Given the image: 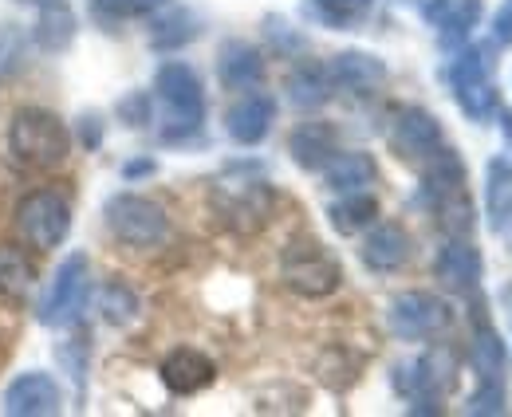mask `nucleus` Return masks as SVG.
Here are the masks:
<instances>
[{"instance_id": "nucleus-13", "label": "nucleus", "mask_w": 512, "mask_h": 417, "mask_svg": "<svg viewBox=\"0 0 512 417\" xmlns=\"http://www.w3.org/2000/svg\"><path fill=\"white\" fill-rule=\"evenodd\" d=\"M272 119H276V99L264 95V91H249V95H241V99L229 107L225 130H229V138H233L237 146H256V142L268 138Z\"/></svg>"}, {"instance_id": "nucleus-34", "label": "nucleus", "mask_w": 512, "mask_h": 417, "mask_svg": "<svg viewBox=\"0 0 512 417\" xmlns=\"http://www.w3.org/2000/svg\"><path fill=\"white\" fill-rule=\"evenodd\" d=\"M146 170H154L150 162H134V166H127V174H146Z\"/></svg>"}, {"instance_id": "nucleus-8", "label": "nucleus", "mask_w": 512, "mask_h": 417, "mask_svg": "<svg viewBox=\"0 0 512 417\" xmlns=\"http://www.w3.org/2000/svg\"><path fill=\"white\" fill-rule=\"evenodd\" d=\"M83 299H87V256L75 252L56 268V276L48 284V296L40 303V323L44 327H64L79 315Z\"/></svg>"}, {"instance_id": "nucleus-1", "label": "nucleus", "mask_w": 512, "mask_h": 417, "mask_svg": "<svg viewBox=\"0 0 512 417\" xmlns=\"http://www.w3.org/2000/svg\"><path fill=\"white\" fill-rule=\"evenodd\" d=\"M8 150L28 170H56L71 154V134L60 115L44 107H24L12 115L8 126Z\"/></svg>"}, {"instance_id": "nucleus-29", "label": "nucleus", "mask_w": 512, "mask_h": 417, "mask_svg": "<svg viewBox=\"0 0 512 417\" xmlns=\"http://www.w3.org/2000/svg\"><path fill=\"white\" fill-rule=\"evenodd\" d=\"M99 311H103V319L111 327H127V323H134V315H138V296L130 288H123V284H111L99 296Z\"/></svg>"}, {"instance_id": "nucleus-23", "label": "nucleus", "mask_w": 512, "mask_h": 417, "mask_svg": "<svg viewBox=\"0 0 512 417\" xmlns=\"http://www.w3.org/2000/svg\"><path fill=\"white\" fill-rule=\"evenodd\" d=\"M331 95H335V83H331L327 63H300V67L288 75V99H292L300 111H316Z\"/></svg>"}, {"instance_id": "nucleus-22", "label": "nucleus", "mask_w": 512, "mask_h": 417, "mask_svg": "<svg viewBox=\"0 0 512 417\" xmlns=\"http://www.w3.org/2000/svg\"><path fill=\"white\" fill-rule=\"evenodd\" d=\"M469 366L477 374V382H501L505 386V374H509V355H505V343L493 327H477L473 343H469Z\"/></svg>"}, {"instance_id": "nucleus-16", "label": "nucleus", "mask_w": 512, "mask_h": 417, "mask_svg": "<svg viewBox=\"0 0 512 417\" xmlns=\"http://www.w3.org/2000/svg\"><path fill=\"white\" fill-rule=\"evenodd\" d=\"M426 20L438 28L442 44L457 48L481 20V0H426Z\"/></svg>"}, {"instance_id": "nucleus-28", "label": "nucleus", "mask_w": 512, "mask_h": 417, "mask_svg": "<svg viewBox=\"0 0 512 417\" xmlns=\"http://www.w3.org/2000/svg\"><path fill=\"white\" fill-rule=\"evenodd\" d=\"M371 0H308V16H316L327 28H351Z\"/></svg>"}, {"instance_id": "nucleus-14", "label": "nucleus", "mask_w": 512, "mask_h": 417, "mask_svg": "<svg viewBox=\"0 0 512 417\" xmlns=\"http://www.w3.org/2000/svg\"><path fill=\"white\" fill-rule=\"evenodd\" d=\"M213 378H217L213 358L193 351V347H178L174 355H166V362H162V382H166V390H170V394H182V398L205 390Z\"/></svg>"}, {"instance_id": "nucleus-21", "label": "nucleus", "mask_w": 512, "mask_h": 417, "mask_svg": "<svg viewBox=\"0 0 512 417\" xmlns=\"http://www.w3.org/2000/svg\"><path fill=\"white\" fill-rule=\"evenodd\" d=\"M485 209H489V229L505 233L512 221V162L493 158L485 166Z\"/></svg>"}, {"instance_id": "nucleus-31", "label": "nucleus", "mask_w": 512, "mask_h": 417, "mask_svg": "<svg viewBox=\"0 0 512 417\" xmlns=\"http://www.w3.org/2000/svg\"><path fill=\"white\" fill-rule=\"evenodd\" d=\"M20 56H24V36L12 24H4L0 28V75H12L20 67Z\"/></svg>"}, {"instance_id": "nucleus-33", "label": "nucleus", "mask_w": 512, "mask_h": 417, "mask_svg": "<svg viewBox=\"0 0 512 417\" xmlns=\"http://www.w3.org/2000/svg\"><path fill=\"white\" fill-rule=\"evenodd\" d=\"M170 0H115V12H127V16H154L158 8H166Z\"/></svg>"}, {"instance_id": "nucleus-6", "label": "nucleus", "mask_w": 512, "mask_h": 417, "mask_svg": "<svg viewBox=\"0 0 512 417\" xmlns=\"http://www.w3.org/2000/svg\"><path fill=\"white\" fill-rule=\"evenodd\" d=\"M67 229H71V205L60 189H36L16 205V233L40 252L64 244Z\"/></svg>"}, {"instance_id": "nucleus-20", "label": "nucleus", "mask_w": 512, "mask_h": 417, "mask_svg": "<svg viewBox=\"0 0 512 417\" xmlns=\"http://www.w3.org/2000/svg\"><path fill=\"white\" fill-rule=\"evenodd\" d=\"M379 178V166L371 154H359V150H347V154H335L327 166H323V181L327 189L335 193H359L367 185H375Z\"/></svg>"}, {"instance_id": "nucleus-12", "label": "nucleus", "mask_w": 512, "mask_h": 417, "mask_svg": "<svg viewBox=\"0 0 512 417\" xmlns=\"http://www.w3.org/2000/svg\"><path fill=\"white\" fill-rule=\"evenodd\" d=\"M481 272H485V260H481L477 244L465 237H449V244H442L438 260H434L438 284L453 296H469L481 284Z\"/></svg>"}, {"instance_id": "nucleus-7", "label": "nucleus", "mask_w": 512, "mask_h": 417, "mask_svg": "<svg viewBox=\"0 0 512 417\" xmlns=\"http://www.w3.org/2000/svg\"><path fill=\"white\" fill-rule=\"evenodd\" d=\"M386 323H390V331L398 339L418 343V339L442 335L449 323H453V311H449L446 299L430 296V292H402V296H394V303H390Z\"/></svg>"}, {"instance_id": "nucleus-17", "label": "nucleus", "mask_w": 512, "mask_h": 417, "mask_svg": "<svg viewBox=\"0 0 512 417\" xmlns=\"http://www.w3.org/2000/svg\"><path fill=\"white\" fill-rule=\"evenodd\" d=\"M331 71V83L343 87V91H355V95H371L375 87H383L386 79V63L371 52H339L335 60L327 63Z\"/></svg>"}, {"instance_id": "nucleus-4", "label": "nucleus", "mask_w": 512, "mask_h": 417, "mask_svg": "<svg viewBox=\"0 0 512 417\" xmlns=\"http://www.w3.org/2000/svg\"><path fill=\"white\" fill-rule=\"evenodd\" d=\"M449 87L457 107L469 119L485 122L497 115V87H493V52L485 44L461 48V56L449 67Z\"/></svg>"}, {"instance_id": "nucleus-15", "label": "nucleus", "mask_w": 512, "mask_h": 417, "mask_svg": "<svg viewBox=\"0 0 512 417\" xmlns=\"http://www.w3.org/2000/svg\"><path fill=\"white\" fill-rule=\"evenodd\" d=\"M288 154L300 170H323L339 154V138L331 122H300L288 138Z\"/></svg>"}, {"instance_id": "nucleus-18", "label": "nucleus", "mask_w": 512, "mask_h": 417, "mask_svg": "<svg viewBox=\"0 0 512 417\" xmlns=\"http://www.w3.org/2000/svg\"><path fill=\"white\" fill-rule=\"evenodd\" d=\"M359 256L371 272H398L410 260V233L402 225H375L363 240Z\"/></svg>"}, {"instance_id": "nucleus-30", "label": "nucleus", "mask_w": 512, "mask_h": 417, "mask_svg": "<svg viewBox=\"0 0 512 417\" xmlns=\"http://www.w3.org/2000/svg\"><path fill=\"white\" fill-rule=\"evenodd\" d=\"M465 410L469 414H505L509 410V394H505L501 382H477V390H473Z\"/></svg>"}, {"instance_id": "nucleus-27", "label": "nucleus", "mask_w": 512, "mask_h": 417, "mask_svg": "<svg viewBox=\"0 0 512 417\" xmlns=\"http://www.w3.org/2000/svg\"><path fill=\"white\" fill-rule=\"evenodd\" d=\"M193 32H197V28H193V16L186 8H178L174 0L154 12V32H150L154 48H178V44L193 40Z\"/></svg>"}, {"instance_id": "nucleus-24", "label": "nucleus", "mask_w": 512, "mask_h": 417, "mask_svg": "<svg viewBox=\"0 0 512 417\" xmlns=\"http://www.w3.org/2000/svg\"><path fill=\"white\" fill-rule=\"evenodd\" d=\"M375 217H379V201H375L371 193H363V189H359V193H343V201H335V205L327 209L331 229L343 233V237H355V233L371 229Z\"/></svg>"}, {"instance_id": "nucleus-25", "label": "nucleus", "mask_w": 512, "mask_h": 417, "mask_svg": "<svg viewBox=\"0 0 512 417\" xmlns=\"http://www.w3.org/2000/svg\"><path fill=\"white\" fill-rule=\"evenodd\" d=\"M32 280H36V268H32L28 252L16 248V244H0V296L4 299L28 296Z\"/></svg>"}, {"instance_id": "nucleus-10", "label": "nucleus", "mask_w": 512, "mask_h": 417, "mask_svg": "<svg viewBox=\"0 0 512 417\" xmlns=\"http://www.w3.org/2000/svg\"><path fill=\"white\" fill-rule=\"evenodd\" d=\"M64 406V394L56 386L52 374H40V370H28L20 378L8 382L4 390V414L8 417H48V414H60Z\"/></svg>"}, {"instance_id": "nucleus-19", "label": "nucleus", "mask_w": 512, "mask_h": 417, "mask_svg": "<svg viewBox=\"0 0 512 417\" xmlns=\"http://www.w3.org/2000/svg\"><path fill=\"white\" fill-rule=\"evenodd\" d=\"M217 75H221V83H225L229 91H253V87H260V79H264V60H260V52H256L253 44L229 40V44L221 48Z\"/></svg>"}, {"instance_id": "nucleus-11", "label": "nucleus", "mask_w": 512, "mask_h": 417, "mask_svg": "<svg viewBox=\"0 0 512 417\" xmlns=\"http://www.w3.org/2000/svg\"><path fill=\"white\" fill-rule=\"evenodd\" d=\"M217 205L225 213V221L241 233H253L268 221V209H272V189L264 181H221L217 185Z\"/></svg>"}, {"instance_id": "nucleus-5", "label": "nucleus", "mask_w": 512, "mask_h": 417, "mask_svg": "<svg viewBox=\"0 0 512 417\" xmlns=\"http://www.w3.org/2000/svg\"><path fill=\"white\" fill-rule=\"evenodd\" d=\"M103 221H107L111 237L130 244V248H154L170 233L166 209L142 193H115L103 205Z\"/></svg>"}, {"instance_id": "nucleus-32", "label": "nucleus", "mask_w": 512, "mask_h": 417, "mask_svg": "<svg viewBox=\"0 0 512 417\" xmlns=\"http://www.w3.org/2000/svg\"><path fill=\"white\" fill-rule=\"evenodd\" d=\"M493 40H497L501 48L512 44V0H501V8H497V16H493Z\"/></svg>"}, {"instance_id": "nucleus-26", "label": "nucleus", "mask_w": 512, "mask_h": 417, "mask_svg": "<svg viewBox=\"0 0 512 417\" xmlns=\"http://www.w3.org/2000/svg\"><path fill=\"white\" fill-rule=\"evenodd\" d=\"M36 40H40V48H48V52H64L67 44L75 40V16H71V8H67L64 0L44 4L40 24H36Z\"/></svg>"}, {"instance_id": "nucleus-9", "label": "nucleus", "mask_w": 512, "mask_h": 417, "mask_svg": "<svg viewBox=\"0 0 512 417\" xmlns=\"http://www.w3.org/2000/svg\"><path fill=\"white\" fill-rule=\"evenodd\" d=\"M390 146L402 162H426L442 150V122L422 107H402L390 122Z\"/></svg>"}, {"instance_id": "nucleus-35", "label": "nucleus", "mask_w": 512, "mask_h": 417, "mask_svg": "<svg viewBox=\"0 0 512 417\" xmlns=\"http://www.w3.org/2000/svg\"><path fill=\"white\" fill-rule=\"evenodd\" d=\"M28 4H52V0H28Z\"/></svg>"}, {"instance_id": "nucleus-2", "label": "nucleus", "mask_w": 512, "mask_h": 417, "mask_svg": "<svg viewBox=\"0 0 512 417\" xmlns=\"http://www.w3.org/2000/svg\"><path fill=\"white\" fill-rule=\"evenodd\" d=\"M154 91L166 107V126H162V138L166 142H182L201 130L205 122V91H201V79L197 71L186 63H166L154 79Z\"/></svg>"}, {"instance_id": "nucleus-3", "label": "nucleus", "mask_w": 512, "mask_h": 417, "mask_svg": "<svg viewBox=\"0 0 512 417\" xmlns=\"http://www.w3.org/2000/svg\"><path fill=\"white\" fill-rule=\"evenodd\" d=\"M280 276L284 284L304 299H323L331 296L343 284V268L339 260L323 248L320 240L296 237L284 252H280Z\"/></svg>"}]
</instances>
